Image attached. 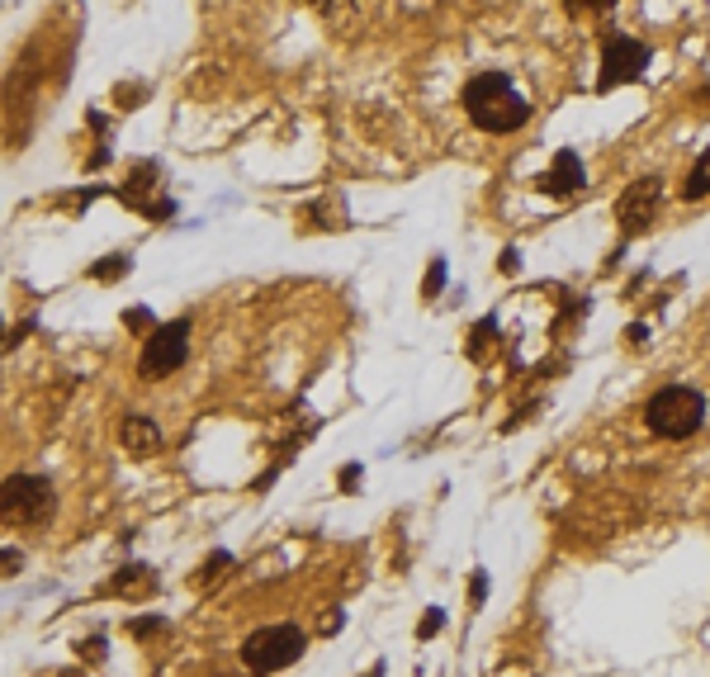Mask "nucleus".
Returning <instances> with one entry per match:
<instances>
[{"instance_id":"3","label":"nucleus","mask_w":710,"mask_h":677,"mask_svg":"<svg viewBox=\"0 0 710 677\" xmlns=\"http://www.w3.org/2000/svg\"><path fill=\"white\" fill-rule=\"evenodd\" d=\"M304 649H308V640L298 625H261V630H251L247 644H242V664L256 677H265V673H280V668L298 664Z\"/></svg>"},{"instance_id":"16","label":"nucleus","mask_w":710,"mask_h":677,"mask_svg":"<svg viewBox=\"0 0 710 677\" xmlns=\"http://www.w3.org/2000/svg\"><path fill=\"white\" fill-rule=\"evenodd\" d=\"M440 625H446V616H440V611L432 607V611H426V616H422V625H417V635L426 640V635H436V630H440Z\"/></svg>"},{"instance_id":"20","label":"nucleus","mask_w":710,"mask_h":677,"mask_svg":"<svg viewBox=\"0 0 710 677\" xmlns=\"http://www.w3.org/2000/svg\"><path fill=\"white\" fill-rule=\"evenodd\" d=\"M304 6H313V10H327V6H331V0H304Z\"/></svg>"},{"instance_id":"11","label":"nucleus","mask_w":710,"mask_h":677,"mask_svg":"<svg viewBox=\"0 0 710 677\" xmlns=\"http://www.w3.org/2000/svg\"><path fill=\"white\" fill-rule=\"evenodd\" d=\"M152 574L148 569H123L119 578H114V592H152Z\"/></svg>"},{"instance_id":"1","label":"nucleus","mask_w":710,"mask_h":677,"mask_svg":"<svg viewBox=\"0 0 710 677\" xmlns=\"http://www.w3.org/2000/svg\"><path fill=\"white\" fill-rule=\"evenodd\" d=\"M465 114L473 119V129L483 133H516L531 123V105L516 96L512 76L502 72H479L465 86Z\"/></svg>"},{"instance_id":"2","label":"nucleus","mask_w":710,"mask_h":677,"mask_svg":"<svg viewBox=\"0 0 710 677\" xmlns=\"http://www.w3.org/2000/svg\"><path fill=\"white\" fill-rule=\"evenodd\" d=\"M644 422H649V432L663 436V440H687V436H697L701 432V422H706V398H701V389H691V384H668V389H658L649 407H644Z\"/></svg>"},{"instance_id":"17","label":"nucleus","mask_w":710,"mask_h":677,"mask_svg":"<svg viewBox=\"0 0 710 677\" xmlns=\"http://www.w3.org/2000/svg\"><path fill=\"white\" fill-rule=\"evenodd\" d=\"M440 285H446V265L432 261V271H426V285H422V290H426V294H436Z\"/></svg>"},{"instance_id":"14","label":"nucleus","mask_w":710,"mask_h":677,"mask_svg":"<svg viewBox=\"0 0 710 677\" xmlns=\"http://www.w3.org/2000/svg\"><path fill=\"white\" fill-rule=\"evenodd\" d=\"M123 323H129L133 332H156V327H152V313H148V308H129V313H123Z\"/></svg>"},{"instance_id":"9","label":"nucleus","mask_w":710,"mask_h":677,"mask_svg":"<svg viewBox=\"0 0 710 677\" xmlns=\"http://www.w3.org/2000/svg\"><path fill=\"white\" fill-rule=\"evenodd\" d=\"M119 440L138 455V460H148V455L162 450V432H156V422H152V417H142V413H129V417H123Z\"/></svg>"},{"instance_id":"10","label":"nucleus","mask_w":710,"mask_h":677,"mask_svg":"<svg viewBox=\"0 0 710 677\" xmlns=\"http://www.w3.org/2000/svg\"><path fill=\"white\" fill-rule=\"evenodd\" d=\"M710 195V152H701V162L691 166V176L682 185V199H706Z\"/></svg>"},{"instance_id":"12","label":"nucleus","mask_w":710,"mask_h":677,"mask_svg":"<svg viewBox=\"0 0 710 677\" xmlns=\"http://www.w3.org/2000/svg\"><path fill=\"white\" fill-rule=\"evenodd\" d=\"M123 271H129V256H105L100 265H90V280H105V285H114Z\"/></svg>"},{"instance_id":"13","label":"nucleus","mask_w":710,"mask_h":677,"mask_svg":"<svg viewBox=\"0 0 710 677\" xmlns=\"http://www.w3.org/2000/svg\"><path fill=\"white\" fill-rule=\"evenodd\" d=\"M498 332V323L493 318H483L479 323V332H469V356H483L488 351V337H493Z\"/></svg>"},{"instance_id":"7","label":"nucleus","mask_w":710,"mask_h":677,"mask_svg":"<svg viewBox=\"0 0 710 677\" xmlns=\"http://www.w3.org/2000/svg\"><path fill=\"white\" fill-rule=\"evenodd\" d=\"M658 199H663V185L654 176L635 181L621 199H615V223H621L625 232H644L654 223V214H658Z\"/></svg>"},{"instance_id":"8","label":"nucleus","mask_w":710,"mask_h":677,"mask_svg":"<svg viewBox=\"0 0 710 677\" xmlns=\"http://www.w3.org/2000/svg\"><path fill=\"white\" fill-rule=\"evenodd\" d=\"M540 190L555 195V199H568V195L582 190V162H578V152H555V166H549L545 176H540Z\"/></svg>"},{"instance_id":"4","label":"nucleus","mask_w":710,"mask_h":677,"mask_svg":"<svg viewBox=\"0 0 710 677\" xmlns=\"http://www.w3.org/2000/svg\"><path fill=\"white\" fill-rule=\"evenodd\" d=\"M189 356V323L176 318V323H162L156 332H148L142 341V356H138V374L142 380H166L171 370H181Z\"/></svg>"},{"instance_id":"5","label":"nucleus","mask_w":710,"mask_h":677,"mask_svg":"<svg viewBox=\"0 0 710 677\" xmlns=\"http://www.w3.org/2000/svg\"><path fill=\"white\" fill-rule=\"evenodd\" d=\"M53 502H57V493H53V483L47 479H39V474H14V479H6V498H0V507H6V522L14 526H39V522H47L53 516Z\"/></svg>"},{"instance_id":"15","label":"nucleus","mask_w":710,"mask_h":677,"mask_svg":"<svg viewBox=\"0 0 710 677\" xmlns=\"http://www.w3.org/2000/svg\"><path fill=\"white\" fill-rule=\"evenodd\" d=\"M156 630H166V621L162 616H142V621H129V635H156Z\"/></svg>"},{"instance_id":"19","label":"nucleus","mask_w":710,"mask_h":677,"mask_svg":"<svg viewBox=\"0 0 710 677\" xmlns=\"http://www.w3.org/2000/svg\"><path fill=\"white\" fill-rule=\"evenodd\" d=\"M356 479H360V469H356V465H346V469H341V488H351Z\"/></svg>"},{"instance_id":"18","label":"nucleus","mask_w":710,"mask_h":677,"mask_svg":"<svg viewBox=\"0 0 710 677\" xmlns=\"http://www.w3.org/2000/svg\"><path fill=\"white\" fill-rule=\"evenodd\" d=\"M615 0H568V14H582V10H611Z\"/></svg>"},{"instance_id":"6","label":"nucleus","mask_w":710,"mask_h":677,"mask_svg":"<svg viewBox=\"0 0 710 677\" xmlns=\"http://www.w3.org/2000/svg\"><path fill=\"white\" fill-rule=\"evenodd\" d=\"M649 48L630 34H607L602 39V90H615L625 81H640L649 72Z\"/></svg>"}]
</instances>
